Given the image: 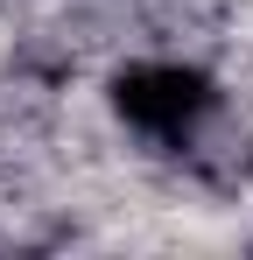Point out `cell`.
<instances>
[{
  "instance_id": "6da1fadb",
  "label": "cell",
  "mask_w": 253,
  "mask_h": 260,
  "mask_svg": "<svg viewBox=\"0 0 253 260\" xmlns=\"http://www.w3.org/2000/svg\"><path fill=\"white\" fill-rule=\"evenodd\" d=\"M218 99H225L218 78L204 63H183V56H134L106 78L113 120L148 148H190L218 120Z\"/></svg>"
}]
</instances>
